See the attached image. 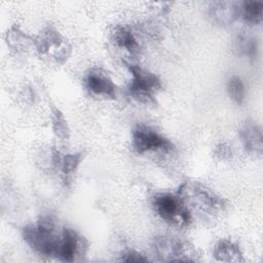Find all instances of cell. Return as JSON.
Instances as JSON below:
<instances>
[{
    "label": "cell",
    "instance_id": "obj_1",
    "mask_svg": "<svg viewBox=\"0 0 263 263\" xmlns=\"http://www.w3.org/2000/svg\"><path fill=\"white\" fill-rule=\"evenodd\" d=\"M62 228L59 230L54 221L49 217L29 223L22 230L24 241L37 254L55 258Z\"/></svg>",
    "mask_w": 263,
    "mask_h": 263
},
{
    "label": "cell",
    "instance_id": "obj_2",
    "mask_svg": "<svg viewBox=\"0 0 263 263\" xmlns=\"http://www.w3.org/2000/svg\"><path fill=\"white\" fill-rule=\"evenodd\" d=\"M152 206L155 214L170 225L186 227L192 221L190 208L178 191L176 193L158 192L154 194Z\"/></svg>",
    "mask_w": 263,
    "mask_h": 263
},
{
    "label": "cell",
    "instance_id": "obj_3",
    "mask_svg": "<svg viewBox=\"0 0 263 263\" xmlns=\"http://www.w3.org/2000/svg\"><path fill=\"white\" fill-rule=\"evenodd\" d=\"M123 64L132 76L126 89L127 95L141 104L155 105L157 95L162 88L159 77L126 61H123Z\"/></svg>",
    "mask_w": 263,
    "mask_h": 263
},
{
    "label": "cell",
    "instance_id": "obj_4",
    "mask_svg": "<svg viewBox=\"0 0 263 263\" xmlns=\"http://www.w3.org/2000/svg\"><path fill=\"white\" fill-rule=\"evenodd\" d=\"M34 48L40 57L57 64L65 63L72 52V46L67 38L50 26L43 28L34 37Z\"/></svg>",
    "mask_w": 263,
    "mask_h": 263
},
{
    "label": "cell",
    "instance_id": "obj_5",
    "mask_svg": "<svg viewBox=\"0 0 263 263\" xmlns=\"http://www.w3.org/2000/svg\"><path fill=\"white\" fill-rule=\"evenodd\" d=\"M178 192L183 196L188 206L192 205L197 211L206 215L217 214L226 206V200L224 198L218 196L211 189L198 182L184 183Z\"/></svg>",
    "mask_w": 263,
    "mask_h": 263
},
{
    "label": "cell",
    "instance_id": "obj_6",
    "mask_svg": "<svg viewBox=\"0 0 263 263\" xmlns=\"http://www.w3.org/2000/svg\"><path fill=\"white\" fill-rule=\"evenodd\" d=\"M132 148L138 154L147 152L168 153L175 149L172 141L146 124H138L132 132Z\"/></svg>",
    "mask_w": 263,
    "mask_h": 263
},
{
    "label": "cell",
    "instance_id": "obj_7",
    "mask_svg": "<svg viewBox=\"0 0 263 263\" xmlns=\"http://www.w3.org/2000/svg\"><path fill=\"white\" fill-rule=\"evenodd\" d=\"M152 251L159 261L192 262L191 247L180 238L170 235H158L152 240Z\"/></svg>",
    "mask_w": 263,
    "mask_h": 263
},
{
    "label": "cell",
    "instance_id": "obj_8",
    "mask_svg": "<svg viewBox=\"0 0 263 263\" xmlns=\"http://www.w3.org/2000/svg\"><path fill=\"white\" fill-rule=\"evenodd\" d=\"M86 246V240L77 231L69 227H63L55 259L63 262H72L77 256L85 253Z\"/></svg>",
    "mask_w": 263,
    "mask_h": 263
},
{
    "label": "cell",
    "instance_id": "obj_9",
    "mask_svg": "<svg viewBox=\"0 0 263 263\" xmlns=\"http://www.w3.org/2000/svg\"><path fill=\"white\" fill-rule=\"evenodd\" d=\"M83 84L92 96L112 100L116 98L117 87L112 78L102 68H90L83 78Z\"/></svg>",
    "mask_w": 263,
    "mask_h": 263
},
{
    "label": "cell",
    "instance_id": "obj_10",
    "mask_svg": "<svg viewBox=\"0 0 263 263\" xmlns=\"http://www.w3.org/2000/svg\"><path fill=\"white\" fill-rule=\"evenodd\" d=\"M208 15L214 25L228 27L240 16V2L212 1L209 4Z\"/></svg>",
    "mask_w": 263,
    "mask_h": 263
},
{
    "label": "cell",
    "instance_id": "obj_11",
    "mask_svg": "<svg viewBox=\"0 0 263 263\" xmlns=\"http://www.w3.org/2000/svg\"><path fill=\"white\" fill-rule=\"evenodd\" d=\"M238 138L245 151L261 156L263 153L262 127L252 120H247L238 128Z\"/></svg>",
    "mask_w": 263,
    "mask_h": 263
},
{
    "label": "cell",
    "instance_id": "obj_12",
    "mask_svg": "<svg viewBox=\"0 0 263 263\" xmlns=\"http://www.w3.org/2000/svg\"><path fill=\"white\" fill-rule=\"evenodd\" d=\"M110 38L116 47L124 49L132 55H137L140 52V43L128 26L116 25L111 30Z\"/></svg>",
    "mask_w": 263,
    "mask_h": 263
},
{
    "label": "cell",
    "instance_id": "obj_13",
    "mask_svg": "<svg viewBox=\"0 0 263 263\" xmlns=\"http://www.w3.org/2000/svg\"><path fill=\"white\" fill-rule=\"evenodd\" d=\"M83 158H84L83 152L60 154L59 152L54 151L52 155V162L61 171L64 181L68 183L72 179L73 175L77 171Z\"/></svg>",
    "mask_w": 263,
    "mask_h": 263
},
{
    "label": "cell",
    "instance_id": "obj_14",
    "mask_svg": "<svg viewBox=\"0 0 263 263\" xmlns=\"http://www.w3.org/2000/svg\"><path fill=\"white\" fill-rule=\"evenodd\" d=\"M213 258L220 262H241L243 261L242 252L239 246L231 239L222 238L213 248Z\"/></svg>",
    "mask_w": 263,
    "mask_h": 263
},
{
    "label": "cell",
    "instance_id": "obj_15",
    "mask_svg": "<svg viewBox=\"0 0 263 263\" xmlns=\"http://www.w3.org/2000/svg\"><path fill=\"white\" fill-rule=\"evenodd\" d=\"M233 49L239 55L254 61L258 55L257 39L247 33H239L233 40Z\"/></svg>",
    "mask_w": 263,
    "mask_h": 263
},
{
    "label": "cell",
    "instance_id": "obj_16",
    "mask_svg": "<svg viewBox=\"0 0 263 263\" xmlns=\"http://www.w3.org/2000/svg\"><path fill=\"white\" fill-rule=\"evenodd\" d=\"M5 40L7 45L16 51H26L29 47H34V37L24 33L16 24L7 30Z\"/></svg>",
    "mask_w": 263,
    "mask_h": 263
},
{
    "label": "cell",
    "instance_id": "obj_17",
    "mask_svg": "<svg viewBox=\"0 0 263 263\" xmlns=\"http://www.w3.org/2000/svg\"><path fill=\"white\" fill-rule=\"evenodd\" d=\"M240 16L250 25H258L263 20L262 1H243L240 3Z\"/></svg>",
    "mask_w": 263,
    "mask_h": 263
},
{
    "label": "cell",
    "instance_id": "obj_18",
    "mask_svg": "<svg viewBox=\"0 0 263 263\" xmlns=\"http://www.w3.org/2000/svg\"><path fill=\"white\" fill-rule=\"evenodd\" d=\"M50 122L53 135L61 140H68L70 138V127L64 113L55 106L50 109Z\"/></svg>",
    "mask_w": 263,
    "mask_h": 263
},
{
    "label": "cell",
    "instance_id": "obj_19",
    "mask_svg": "<svg viewBox=\"0 0 263 263\" xmlns=\"http://www.w3.org/2000/svg\"><path fill=\"white\" fill-rule=\"evenodd\" d=\"M226 90L231 101L236 105H242L245 103L247 90L240 77L236 75L230 76L226 82Z\"/></svg>",
    "mask_w": 263,
    "mask_h": 263
},
{
    "label": "cell",
    "instance_id": "obj_20",
    "mask_svg": "<svg viewBox=\"0 0 263 263\" xmlns=\"http://www.w3.org/2000/svg\"><path fill=\"white\" fill-rule=\"evenodd\" d=\"M213 155L219 161L229 160L233 155L232 148L229 144H227L225 142H221V143L216 145V147L214 149V152H213Z\"/></svg>",
    "mask_w": 263,
    "mask_h": 263
},
{
    "label": "cell",
    "instance_id": "obj_21",
    "mask_svg": "<svg viewBox=\"0 0 263 263\" xmlns=\"http://www.w3.org/2000/svg\"><path fill=\"white\" fill-rule=\"evenodd\" d=\"M149 259L138 251L127 250L121 254L120 261L123 262H147Z\"/></svg>",
    "mask_w": 263,
    "mask_h": 263
}]
</instances>
